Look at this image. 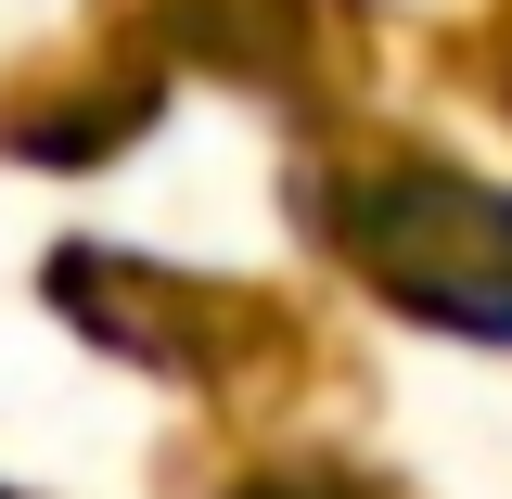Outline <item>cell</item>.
Returning <instances> with one entry per match:
<instances>
[{
    "label": "cell",
    "mask_w": 512,
    "mask_h": 499,
    "mask_svg": "<svg viewBox=\"0 0 512 499\" xmlns=\"http://www.w3.org/2000/svg\"><path fill=\"white\" fill-rule=\"evenodd\" d=\"M320 231L372 269L397 308L512 346V192L461 180V167H384V180H333Z\"/></svg>",
    "instance_id": "cell-1"
},
{
    "label": "cell",
    "mask_w": 512,
    "mask_h": 499,
    "mask_svg": "<svg viewBox=\"0 0 512 499\" xmlns=\"http://www.w3.org/2000/svg\"><path fill=\"white\" fill-rule=\"evenodd\" d=\"M244 499H372L359 474H295V487H244Z\"/></svg>",
    "instance_id": "cell-2"
}]
</instances>
